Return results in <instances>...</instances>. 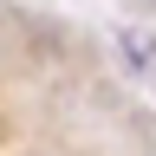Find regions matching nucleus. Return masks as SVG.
<instances>
[{
  "instance_id": "f257e3e1",
  "label": "nucleus",
  "mask_w": 156,
  "mask_h": 156,
  "mask_svg": "<svg viewBox=\"0 0 156 156\" xmlns=\"http://www.w3.org/2000/svg\"><path fill=\"white\" fill-rule=\"evenodd\" d=\"M117 46H124V58H130V65L143 72V78L156 72V39H150V33H124V39H117Z\"/></svg>"
}]
</instances>
